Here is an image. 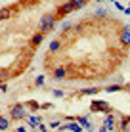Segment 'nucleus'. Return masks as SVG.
Wrapping results in <instances>:
<instances>
[{"label": "nucleus", "instance_id": "obj_1", "mask_svg": "<svg viewBox=\"0 0 130 132\" xmlns=\"http://www.w3.org/2000/svg\"><path fill=\"white\" fill-rule=\"evenodd\" d=\"M52 25H54V17H52V15H46V17L42 19V27H40V31H48Z\"/></svg>", "mask_w": 130, "mask_h": 132}, {"label": "nucleus", "instance_id": "obj_4", "mask_svg": "<svg viewBox=\"0 0 130 132\" xmlns=\"http://www.w3.org/2000/svg\"><path fill=\"white\" fill-rule=\"evenodd\" d=\"M67 73H65V69H56L54 71V77H57V79H61V77H65Z\"/></svg>", "mask_w": 130, "mask_h": 132}, {"label": "nucleus", "instance_id": "obj_3", "mask_svg": "<svg viewBox=\"0 0 130 132\" xmlns=\"http://www.w3.org/2000/svg\"><path fill=\"white\" fill-rule=\"evenodd\" d=\"M23 115H25V111H23V107H21V105L13 107V117H23Z\"/></svg>", "mask_w": 130, "mask_h": 132}, {"label": "nucleus", "instance_id": "obj_8", "mask_svg": "<svg viewBox=\"0 0 130 132\" xmlns=\"http://www.w3.org/2000/svg\"><path fill=\"white\" fill-rule=\"evenodd\" d=\"M0 128H8V119H0Z\"/></svg>", "mask_w": 130, "mask_h": 132}, {"label": "nucleus", "instance_id": "obj_5", "mask_svg": "<svg viewBox=\"0 0 130 132\" xmlns=\"http://www.w3.org/2000/svg\"><path fill=\"white\" fill-rule=\"evenodd\" d=\"M67 128H71V130H73V132H80V126L77 125V122H71V125H69V126H67Z\"/></svg>", "mask_w": 130, "mask_h": 132}, {"label": "nucleus", "instance_id": "obj_10", "mask_svg": "<svg viewBox=\"0 0 130 132\" xmlns=\"http://www.w3.org/2000/svg\"><path fill=\"white\" fill-rule=\"evenodd\" d=\"M40 40H42V35H37V36L33 38V42H40Z\"/></svg>", "mask_w": 130, "mask_h": 132}, {"label": "nucleus", "instance_id": "obj_9", "mask_svg": "<svg viewBox=\"0 0 130 132\" xmlns=\"http://www.w3.org/2000/svg\"><path fill=\"white\" fill-rule=\"evenodd\" d=\"M69 2H73V4H77V8H79V6H82V4H84V0H69Z\"/></svg>", "mask_w": 130, "mask_h": 132}, {"label": "nucleus", "instance_id": "obj_2", "mask_svg": "<svg viewBox=\"0 0 130 132\" xmlns=\"http://www.w3.org/2000/svg\"><path fill=\"white\" fill-rule=\"evenodd\" d=\"M120 42L126 46V44H130V29H124V33H123V36H120Z\"/></svg>", "mask_w": 130, "mask_h": 132}, {"label": "nucleus", "instance_id": "obj_7", "mask_svg": "<svg viewBox=\"0 0 130 132\" xmlns=\"http://www.w3.org/2000/svg\"><path fill=\"white\" fill-rule=\"evenodd\" d=\"M8 15H10V12H8V10H0V19H6Z\"/></svg>", "mask_w": 130, "mask_h": 132}, {"label": "nucleus", "instance_id": "obj_6", "mask_svg": "<svg viewBox=\"0 0 130 132\" xmlns=\"http://www.w3.org/2000/svg\"><path fill=\"white\" fill-rule=\"evenodd\" d=\"M59 46H61V42H59V40H56V42H52V44H50V50H52V52H56V50L59 48Z\"/></svg>", "mask_w": 130, "mask_h": 132}, {"label": "nucleus", "instance_id": "obj_11", "mask_svg": "<svg viewBox=\"0 0 130 132\" xmlns=\"http://www.w3.org/2000/svg\"><path fill=\"white\" fill-rule=\"evenodd\" d=\"M0 82H2V79H0Z\"/></svg>", "mask_w": 130, "mask_h": 132}]
</instances>
